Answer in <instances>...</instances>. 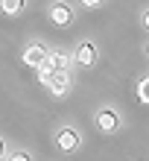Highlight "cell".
<instances>
[{"label":"cell","instance_id":"obj_1","mask_svg":"<svg viewBox=\"0 0 149 161\" xmlns=\"http://www.w3.org/2000/svg\"><path fill=\"white\" fill-rule=\"evenodd\" d=\"M73 62L82 64V68H91V64L97 62V47L91 44V41H82L76 47V53H73Z\"/></svg>","mask_w":149,"mask_h":161},{"label":"cell","instance_id":"obj_2","mask_svg":"<svg viewBox=\"0 0 149 161\" xmlns=\"http://www.w3.org/2000/svg\"><path fill=\"white\" fill-rule=\"evenodd\" d=\"M56 147H59L61 153H73V149L79 147L76 129H59V135H56Z\"/></svg>","mask_w":149,"mask_h":161},{"label":"cell","instance_id":"obj_3","mask_svg":"<svg viewBox=\"0 0 149 161\" xmlns=\"http://www.w3.org/2000/svg\"><path fill=\"white\" fill-rule=\"evenodd\" d=\"M50 18H53V24H59V26H67L70 21H73V12H70V6L67 3H53L50 6Z\"/></svg>","mask_w":149,"mask_h":161},{"label":"cell","instance_id":"obj_4","mask_svg":"<svg viewBox=\"0 0 149 161\" xmlns=\"http://www.w3.org/2000/svg\"><path fill=\"white\" fill-rule=\"evenodd\" d=\"M47 88L56 94V97H64V94H67V88H70V73H67V70L53 73V79L47 82Z\"/></svg>","mask_w":149,"mask_h":161},{"label":"cell","instance_id":"obj_5","mask_svg":"<svg viewBox=\"0 0 149 161\" xmlns=\"http://www.w3.org/2000/svg\"><path fill=\"white\" fill-rule=\"evenodd\" d=\"M44 59H47V47L44 44H32V47H26V53H24V64H29V68H38Z\"/></svg>","mask_w":149,"mask_h":161},{"label":"cell","instance_id":"obj_6","mask_svg":"<svg viewBox=\"0 0 149 161\" xmlns=\"http://www.w3.org/2000/svg\"><path fill=\"white\" fill-rule=\"evenodd\" d=\"M117 114H114V111H111V108H102L99 111V114H97V126L102 129V132H108V135H111V132H117Z\"/></svg>","mask_w":149,"mask_h":161},{"label":"cell","instance_id":"obj_7","mask_svg":"<svg viewBox=\"0 0 149 161\" xmlns=\"http://www.w3.org/2000/svg\"><path fill=\"white\" fill-rule=\"evenodd\" d=\"M24 3H26V0H0V9H3L6 15H21Z\"/></svg>","mask_w":149,"mask_h":161},{"label":"cell","instance_id":"obj_8","mask_svg":"<svg viewBox=\"0 0 149 161\" xmlns=\"http://www.w3.org/2000/svg\"><path fill=\"white\" fill-rule=\"evenodd\" d=\"M137 97H141L143 103H149V76L141 79V85H137Z\"/></svg>","mask_w":149,"mask_h":161},{"label":"cell","instance_id":"obj_9","mask_svg":"<svg viewBox=\"0 0 149 161\" xmlns=\"http://www.w3.org/2000/svg\"><path fill=\"white\" fill-rule=\"evenodd\" d=\"M9 161H29V155H26V153H12Z\"/></svg>","mask_w":149,"mask_h":161},{"label":"cell","instance_id":"obj_10","mask_svg":"<svg viewBox=\"0 0 149 161\" xmlns=\"http://www.w3.org/2000/svg\"><path fill=\"white\" fill-rule=\"evenodd\" d=\"M102 0H82V6H99Z\"/></svg>","mask_w":149,"mask_h":161},{"label":"cell","instance_id":"obj_11","mask_svg":"<svg viewBox=\"0 0 149 161\" xmlns=\"http://www.w3.org/2000/svg\"><path fill=\"white\" fill-rule=\"evenodd\" d=\"M143 26H146V32H149V9L143 12Z\"/></svg>","mask_w":149,"mask_h":161},{"label":"cell","instance_id":"obj_12","mask_svg":"<svg viewBox=\"0 0 149 161\" xmlns=\"http://www.w3.org/2000/svg\"><path fill=\"white\" fill-rule=\"evenodd\" d=\"M3 155H6V144L0 141V158H3Z\"/></svg>","mask_w":149,"mask_h":161},{"label":"cell","instance_id":"obj_13","mask_svg":"<svg viewBox=\"0 0 149 161\" xmlns=\"http://www.w3.org/2000/svg\"><path fill=\"white\" fill-rule=\"evenodd\" d=\"M146 56H149V47H146Z\"/></svg>","mask_w":149,"mask_h":161}]
</instances>
